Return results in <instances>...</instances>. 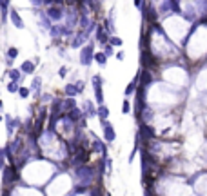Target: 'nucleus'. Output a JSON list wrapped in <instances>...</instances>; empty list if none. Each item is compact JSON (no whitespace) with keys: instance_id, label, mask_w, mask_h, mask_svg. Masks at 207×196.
Returning <instances> with one entry per match:
<instances>
[{"instance_id":"1","label":"nucleus","mask_w":207,"mask_h":196,"mask_svg":"<svg viewBox=\"0 0 207 196\" xmlns=\"http://www.w3.org/2000/svg\"><path fill=\"white\" fill-rule=\"evenodd\" d=\"M91 87H93V95H95V104L96 105H102L105 96H104V78L102 75L95 73L91 76Z\"/></svg>"},{"instance_id":"2","label":"nucleus","mask_w":207,"mask_h":196,"mask_svg":"<svg viewBox=\"0 0 207 196\" xmlns=\"http://www.w3.org/2000/svg\"><path fill=\"white\" fill-rule=\"evenodd\" d=\"M93 57H95V44L93 42H87L84 47H80V53H78V64L82 67H89L93 64Z\"/></svg>"},{"instance_id":"3","label":"nucleus","mask_w":207,"mask_h":196,"mask_svg":"<svg viewBox=\"0 0 207 196\" xmlns=\"http://www.w3.org/2000/svg\"><path fill=\"white\" fill-rule=\"evenodd\" d=\"M4 122H6V133H7V138L15 136L18 133V129L22 127V120L11 113H6L4 115Z\"/></svg>"},{"instance_id":"4","label":"nucleus","mask_w":207,"mask_h":196,"mask_svg":"<svg viewBox=\"0 0 207 196\" xmlns=\"http://www.w3.org/2000/svg\"><path fill=\"white\" fill-rule=\"evenodd\" d=\"M45 15H47V18L51 20L53 24H60L64 20V17H65V9H64L62 6H58V4H53V6L47 7Z\"/></svg>"},{"instance_id":"5","label":"nucleus","mask_w":207,"mask_h":196,"mask_svg":"<svg viewBox=\"0 0 207 196\" xmlns=\"http://www.w3.org/2000/svg\"><path fill=\"white\" fill-rule=\"evenodd\" d=\"M100 127H102V136L105 143H113L116 140V131H115V125L109 122V120H102L100 122Z\"/></svg>"},{"instance_id":"6","label":"nucleus","mask_w":207,"mask_h":196,"mask_svg":"<svg viewBox=\"0 0 207 196\" xmlns=\"http://www.w3.org/2000/svg\"><path fill=\"white\" fill-rule=\"evenodd\" d=\"M96 104H93V100H89V98H84L82 105H80V109H82L84 116L85 120H89V118H96Z\"/></svg>"},{"instance_id":"7","label":"nucleus","mask_w":207,"mask_h":196,"mask_svg":"<svg viewBox=\"0 0 207 196\" xmlns=\"http://www.w3.org/2000/svg\"><path fill=\"white\" fill-rule=\"evenodd\" d=\"M7 17H9V20H11L13 27H17V29H24V27H25L24 18L20 17L18 9H15V7H9V13H7Z\"/></svg>"},{"instance_id":"8","label":"nucleus","mask_w":207,"mask_h":196,"mask_svg":"<svg viewBox=\"0 0 207 196\" xmlns=\"http://www.w3.org/2000/svg\"><path fill=\"white\" fill-rule=\"evenodd\" d=\"M42 85H44V78L42 76H33V82H31L29 89H31V96H35V100H38L42 96Z\"/></svg>"},{"instance_id":"9","label":"nucleus","mask_w":207,"mask_h":196,"mask_svg":"<svg viewBox=\"0 0 207 196\" xmlns=\"http://www.w3.org/2000/svg\"><path fill=\"white\" fill-rule=\"evenodd\" d=\"M109 33L104 29V25L100 24H96V27H95V40H96V44H100V45H105L107 42H109Z\"/></svg>"},{"instance_id":"10","label":"nucleus","mask_w":207,"mask_h":196,"mask_svg":"<svg viewBox=\"0 0 207 196\" xmlns=\"http://www.w3.org/2000/svg\"><path fill=\"white\" fill-rule=\"evenodd\" d=\"M6 76L11 80V82H20V84L25 80V75L22 73L18 67H7L6 69Z\"/></svg>"},{"instance_id":"11","label":"nucleus","mask_w":207,"mask_h":196,"mask_svg":"<svg viewBox=\"0 0 207 196\" xmlns=\"http://www.w3.org/2000/svg\"><path fill=\"white\" fill-rule=\"evenodd\" d=\"M18 55H20V49L17 45H9L7 51H6V65L7 67H13V62L18 58Z\"/></svg>"},{"instance_id":"12","label":"nucleus","mask_w":207,"mask_h":196,"mask_svg":"<svg viewBox=\"0 0 207 196\" xmlns=\"http://www.w3.org/2000/svg\"><path fill=\"white\" fill-rule=\"evenodd\" d=\"M18 69H20L24 75H27V76H35V73H37V64H35L31 58H27L20 64Z\"/></svg>"},{"instance_id":"13","label":"nucleus","mask_w":207,"mask_h":196,"mask_svg":"<svg viewBox=\"0 0 207 196\" xmlns=\"http://www.w3.org/2000/svg\"><path fill=\"white\" fill-rule=\"evenodd\" d=\"M156 11H158L160 17H169V15H173V2H171V0H160Z\"/></svg>"},{"instance_id":"14","label":"nucleus","mask_w":207,"mask_h":196,"mask_svg":"<svg viewBox=\"0 0 207 196\" xmlns=\"http://www.w3.org/2000/svg\"><path fill=\"white\" fill-rule=\"evenodd\" d=\"M78 95H80V93H78V87H76V84H75V82H69V84H65V85H64V96L76 98Z\"/></svg>"},{"instance_id":"15","label":"nucleus","mask_w":207,"mask_h":196,"mask_svg":"<svg viewBox=\"0 0 207 196\" xmlns=\"http://www.w3.org/2000/svg\"><path fill=\"white\" fill-rule=\"evenodd\" d=\"M196 87H198L200 91H205L207 89V67L204 71H200V75H198V78H196Z\"/></svg>"},{"instance_id":"16","label":"nucleus","mask_w":207,"mask_h":196,"mask_svg":"<svg viewBox=\"0 0 207 196\" xmlns=\"http://www.w3.org/2000/svg\"><path fill=\"white\" fill-rule=\"evenodd\" d=\"M109 115H111V111H109V107L102 104V105H98L96 107V118L102 122V120H109Z\"/></svg>"},{"instance_id":"17","label":"nucleus","mask_w":207,"mask_h":196,"mask_svg":"<svg viewBox=\"0 0 207 196\" xmlns=\"http://www.w3.org/2000/svg\"><path fill=\"white\" fill-rule=\"evenodd\" d=\"M158 89H162V91H166L167 95H171L173 93V87H169V85H166V84H160V85H156ZM153 100H156L158 104H162V109H164V95H158L156 98H153Z\"/></svg>"},{"instance_id":"18","label":"nucleus","mask_w":207,"mask_h":196,"mask_svg":"<svg viewBox=\"0 0 207 196\" xmlns=\"http://www.w3.org/2000/svg\"><path fill=\"white\" fill-rule=\"evenodd\" d=\"M107 57H105V55H104V51H95V57H93V62H96V64H98V65H100V67H104V65H105V64H107Z\"/></svg>"},{"instance_id":"19","label":"nucleus","mask_w":207,"mask_h":196,"mask_svg":"<svg viewBox=\"0 0 207 196\" xmlns=\"http://www.w3.org/2000/svg\"><path fill=\"white\" fill-rule=\"evenodd\" d=\"M20 82H11V80H9V82H7V84H6V89H7V93H9V95H17V93H18V89H20Z\"/></svg>"},{"instance_id":"20","label":"nucleus","mask_w":207,"mask_h":196,"mask_svg":"<svg viewBox=\"0 0 207 196\" xmlns=\"http://www.w3.org/2000/svg\"><path fill=\"white\" fill-rule=\"evenodd\" d=\"M9 2H11V0H0V15H2V22L7 18V13H9Z\"/></svg>"},{"instance_id":"21","label":"nucleus","mask_w":207,"mask_h":196,"mask_svg":"<svg viewBox=\"0 0 207 196\" xmlns=\"http://www.w3.org/2000/svg\"><path fill=\"white\" fill-rule=\"evenodd\" d=\"M18 98L20 100H27V98L31 96V89H29V85H20V89H18Z\"/></svg>"},{"instance_id":"22","label":"nucleus","mask_w":207,"mask_h":196,"mask_svg":"<svg viewBox=\"0 0 207 196\" xmlns=\"http://www.w3.org/2000/svg\"><path fill=\"white\" fill-rule=\"evenodd\" d=\"M107 44H111L113 47H122V45H124V40L120 38L118 35H111V37H109V42H107Z\"/></svg>"},{"instance_id":"23","label":"nucleus","mask_w":207,"mask_h":196,"mask_svg":"<svg viewBox=\"0 0 207 196\" xmlns=\"http://www.w3.org/2000/svg\"><path fill=\"white\" fill-rule=\"evenodd\" d=\"M131 107H133L131 105V100L129 98H124L122 100V115H129L131 113Z\"/></svg>"},{"instance_id":"24","label":"nucleus","mask_w":207,"mask_h":196,"mask_svg":"<svg viewBox=\"0 0 207 196\" xmlns=\"http://www.w3.org/2000/svg\"><path fill=\"white\" fill-rule=\"evenodd\" d=\"M104 49V55H105V57H107V58H111V57H115V47H113V45H111V44H105V45H102Z\"/></svg>"},{"instance_id":"25","label":"nucleus","mask_w":207,"mask_h":196,"mask_svg":"<svg viewBox=\"0 0 207 196\" xmlns=\"http://www.w3.org/2000/svg\"><path fill=\"white\" fill-rule=\"evenodd\" d=\"M67 75H69V67L67 65H60L58 67V76L60 78H67Z\"/></svg>"},{"instance_id":"26","label":"nucleus","mask_w":207,"mask_h":196,"mask_svg":"<svg viewBox=\"0 0 207 196\" xmlns=\"http://www.w3.org/2000/svg\"><path fill=\"white\" fill-rule=\"evenodd\" d=\"M115 58L118 60V62H122V60L125 58V51H124V49H118V51L115 53Z\"/></svg>"},{"instance_id":"27","label":"nucleus","mask_w":207,"mask_h":196,"mask_svg":"<svg viewBox=\"0 0 207 196\" xmlns=\"http://www.w3.org/2000/svg\"><path fill=\"white\" fill-rule=\"evenodd\" d=\"M75 84H76V87H78V93L82 95V93H84V89H85V82H84V80H76Z\"/></svg>"},{"instance_id":"28","label":"nucleus","mask_w":207,"mask_h":196,"mask_svg":"<svg viewBox=\"0 0 207 196\" xmlns=\"http://www.w3.org/2000/svg\"><path fill=\"white\" fill-rule=\"evenodd\" d=\"M133 4H135V7H136V9H142V6H144V0H133Z\"/></svg>"},{"instance_id":"29","label":"nucleus","mask_w":207,"mask_h":196,"mask_svg":"<svg viewBox=\"0 0 207 196\" xmlns=\"http://www.w3.org/2000/svg\"><path fill=\"white\" fill-rule=\"evenodd\" d=\"M2 109H4V100L0 98V113H2Z\"/></svg>"},{"instance_id":"30","label":"nucleus","mask_w":207,"mask_h":196,"mask_svg":"<svg viewBox=\"0 0 207 196\" xmlns=\"http://www.w3.org/2000/svg\"><path fill=\"white\" fill-rule=\"evenodd\" d=\"M0 158H4V147L0 145Z\"/></svg>"},{"instance_id":"31","label":"nucleus","mask_w":207,"mask_h":196,"mask_svg":"<svg viewBox=\"0 0 207 196\" xmlns=\"http://www.w3.org/2000/svg\"><path fill=\"white\" fill-rule=\"evenodd\" d=\"M2 122H4V115H2V113H0V123H2Z\"/></svg>"},{"instance_id":"32","label":"nucleus","mask_w":207,"mask_h":196,"mask_svg":"<svg viewBox=\"0 0 207 196\" xmlns=\"http://www.w3.org/2000/svg\"><path fill=\"white\" fill-rule=\"evenodd\" d=\"M151 2H153V4H154V2H158V0H151Z\"/></svg>"},{"instance_id":"33","label":"nucleus","mask_w":207,"mask_h":196,"mask_svg":"<svg viewBox=\"0 0 207 196\" xmlns=\"http://www.w3.org/2000/svg\"><path fill=\"white\" fill-rule=\"evenodd\" d=\"M0 67H2V65H0Z\"/></svg>"}]
</instances>
